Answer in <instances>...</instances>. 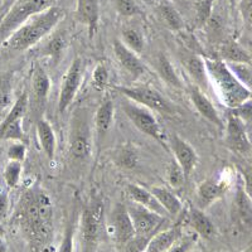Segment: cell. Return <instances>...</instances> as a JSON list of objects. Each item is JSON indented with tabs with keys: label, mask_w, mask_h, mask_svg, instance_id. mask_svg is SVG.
Returning <instances> with one entry per match:
<instances>
[{
	"label": "cell",
	"mask_w": 252,
	"mask_h": 252,
	"mask_svg": "<svg viewBox=\"0 0 252 252\" xmlns=\"http://www.w3.org/2000/svg\"><path fill=\"white\" fill-rule=\"evenodd\" d=\"M13 223L32 249L42 251L51 246L55 236L51 197L39 187L27 189L13 213Z\"/></svg>",
	"instance_id": "cell-1"
},
{
	"label": "cell",
	"mask_w": 252,
	"mask_h": 252,
	"mask_svg": "<svg viewBox=\"0 0 252 252\" xmlns=\"http://www.w3.org/2000/svg\"><path fill=\"white\" fill-rule=\"evenodd\" d=\"M207 75L220 102L227 109H235L251 100V90L235 76L226 62L218 58H204Z\"/></svg>",
	"instance_id": "cell-2"
},
{
	"label": "cell",
	"mask_w": 252,
	"mask_h": 252,
	"mask_svg": "<svg viewBox=\"0 0 252 252\" xmlns=\"http://www.w3.org/2000/svg\"><path fill=\"white\" fill-rule=\"evenodd\" d=\"M63 17L64 10L61 6H51L44 12L29 18L26 23L22 24L9 35L3 44L12 51H27L49 34Z\"/></svg>",
	"instance_id": "cell-3"
},
{
	"label": "cell",
	"mask_w": 252,
	"mask_h": 252,
	"mask_svg": "<svg viewBox=\"0 0 252 252\" xmlns=\"http://www.w3.org/2000/svg\"><path fill=\"white\" fill-rule=\"evenodd\" d=\"M56 0H15L8 12L0 19V44L17 31L31 17L55 5Z\"/></svg>",
	"instance_id": "cell-4"
},
{
	"label": "cell",
	"mask_w": 252,
	"mask_h": 252,
	"mask_svg": "<svg viewBox=\"0 0 252 252\" xmlns=\"http://www.w3.org/2000/svg\"><path fill=\"white\" fill-rule=\"evenodd\" d=\"M103 227V203L92 201L82 211L81 232H82V252L97 251Z\"/></svg>",
	"instance_id": "cell-5"
},
{
	"label": "cell",
	"mask_w": 252,
	"mask_h": 252,
	"mask_svg": "<svg viewBox=\"0 0 252 252\" xmlns=\"http://www.w3.org/2000/svg\"><path fill=\"white\" fill-rule=\"evenodd\" d=\"M121 105H123V110L126 116H127V119L134 124V126L139 131L154 139L165 150H169L168 144H166L165 135L161 131L160 125H159L158 120L153 115L152 110L140 106V105L132 102V101L127 100V98H125Z\"/></svg>",
	"instance_id": "cell-6"
},
{
	"label": "cell",
	"mask_w": 252,
	"mask_h": 252,
	"mask_svg": "<svg viewBox=\"0 0 252 252\" xmlns=\"http://www.w3.org/2000/svg\"><path fill=\"white\" fill-rule=\"evenodd\" d=\"M115 89L118 90L125 98L152 110V111H159L163 114H174L175 112V107L173 106V103L166 100L160 92L150 86H116Z\"/></svg>",
	"instance_id": "cell-7"
},
{
	"label": "cell",
	"mask_w": 252,
	"mask_h": 252,
	"mask_svg": "<svg viewBox=\"0 0 252 252\" xmlns=\"http://www.w3.org/2000/svg\"><path fill=\"white\" fill-rule=\"evenodd\" d=\"M127 212L131 218L132 227L136 236L152 238V236L161 229V226L165 223L164 216L134 202L127 207Z\"/></svg>",
	"instance_id": "cell-8"
},
{
	"label": "cell",
	"mask_w": 252,
	"mask_h": 252,
	"mask_svg": "<svg viewBox=\"0 0 252 252\" xmlns=\"http://www.w3.org/2000/svg\"><path fill=\"white\" fill-rule=\"evenodd\" d=\"M83 77V62L81 58H75L67 72L63 76L61 83L60 97H58V111L61 114L66 111L75 100L76 94L81 87Z\"/></svg>",
	"instance_id": "cell-9"
},
{
	"label": "cell",
	"mask_w": 252,
	"mask_h": 252,
	"mask_svg": "<svg viewBox=\"0 0 252 252\" xmlns=\"http://www.w3.org/2000/svg\"><path fill=\"white\" fill-rule=\"evenodd\" d=\"M226 136L224 141L229 150L242 157H250L251 154V141L247 134L246 123L229 111L226 121Z\"/></svg>",
	"instance_id": "cell-10"
},
{
	"label": "cell",
	"mask_w": 252,
	"mask_h": 252,
	"mask_svg": "<svg viewBox=\"0 0 252 252\" xmlns=\"http://www.w3.org/2000/svg\"><path fill=\"white\" fill-rule=\"evenodd\" d=\"M69 153L76 159H86L91 153V131L82 112L73 118L69 132Z\"/></svg>",
	"instance_id": "cell-11"
},
{
	"label": "cell",
	"mask_w": 252,
	"mask_h": 252,
	"mask_svg": "<svg viewBox=\"0 0 252 252\" xmlns=\"http://www.w3.org/2000/svg\"><path fill=\"white\" fill-rule=\"evenodd\" d=\"M111 226L112 231H114L115 244L121 251V249L135 236L131 218L127 212V207L124 203H118L112 209Z\"/></svg>",
	"instance_id": "cell-12"
},
{
	"label": "cell",
	"mask_w": 252,
	"mask_h": 252,
	"mask_svg": "<svg viewBox=\"0 0 252 252\" xmlns=\"http://www.w3.org/2000/svg\"><path fill=\"white\" fill-rule=\"evenodd\" d=\"M169 150L173 153L174 160L182 168L186 178H188L192 174L198 163V155L194 148L186 140H183L179 135L174 134L170 138Z\"/></svg>",
	"instance_id": "cell-13"
},
{
	"label": "cell",
	"mask_w": 252,
	"mask_h": 252,
	"mask_svg": "<svg viewBox=\"0 0 252 252\" xmlns=\"http://www.w3.org/2000/svg\"><path fill=\"white\" fill-rule=\"evenodd\" d=\"M228 189V184L222 179L217 178H208L202 182L197 188V207L199 209L208 208L211 204L217 202L220 198L224 195Z\"/></svg>",
	"instance_id": "cell-14"
},
{
	"label": "cell",
	"mask_w": 252,
	"mask_h": 252,
	"mask_svg": "<svg viewBox=\"0 0 252 252\" xmlns=\"http://www.w3.org/2000/svg\"><path fill=\"white\" fill-rule=\"evenodd\" d=\"M112 48H114V55L118 62L129 75H131L134 78H138L145 73L146 67L143 61L138 57L134 51L127 48L123 43V40L115 39L112 43Z\"/></svg>",
	"instance_id": "cell-15"
},
{
	"label": "cell",
	"mask_w": 252,
	"mask_h": 252,
	"mask_svg": "<svg viewBox=\"0 0 252 252\" xmlns=\"http://www.w3.org/2000/svg\"><path fill=\"white\" fill-rule=\"evenodd\" d=\"M77 19L85 24L89 31V37L94 38L97 33L100 22V3L98 0H77Z\"/></svg>",
	"instance_id": "cell-16"
},
{
	"label": "cell",
	"mask_w": 252,
	"mask_h": 252,
	"mask_svg": "<svg viewBox=\"0 0 252 252\" xmlns=\"http://www.w3.org/2000/svg\"><path fill=\"white\" fill-rule=\"evenodd\" d=\"M190 101L194 105L195 110H197L199 114L203 116L206 120H208L209 123H212L213 125H216L217 127L222 129L223 127V121H222V118L218 114L217 109L215 107V105L212 103V101L209 100L206 96L202 90L198 89L197 86L193 87L190 90Z\"/></svg>",
	"instance_id": "cell-17"
},
{
	"label": "cell",
	"mask_w": 252,
	"mask_h": 252,
	"mask_svg": "<svg viewBox=\"0 0 252 252\" xmlns=\"http://www.w3.org/2000/svg\"><path fill=\"white\" fill-rule=\"evenodd\" d=\"M182 236H183L182 224H175L166 229H159L149 240L146 252H165Z\"/></svg>",
	"instance_id": "cell-18"
},
{
	"label": "cell",
	"mask_w": 252,
	"mask_h": 252,
	"mask_svg": "<svg viewBox=\"0 0 252 252\" xmlns=\"http://www.w3.org/2000/svg\"><path fill=\"white\" fill-rule=\"evenodd\" d=\"M114 114V102H112L109 96H106L102 100V102L100 103V106L97 107L96 112H94V129H96L98 141H102L103 138L106 136V134L111 129Z\"/></svg>",
	"instance_id": "cell-19"
},
{
	"label": "cell",
	"mask_w": 252,
	"mask_h": 252,
	"mask_svg": "<svg viewBox=\"0 0 252 252\" xmlns=\"http://www.w3.org/2000/svg\"><path fill=\"white\" fill-rule=\"evenodd\" d=\"M188 222L195 231V235L201 236L204 240H212L216 236V227L213 222L204 213L203 209L192 206L188 211Z\"/></svg>",
	"instance_id": "cell-20"
},
{
	"label": "cell",
	"mask_w": 252,
	"mask_h": 252,
	"mask_svg": "<svg viewBox=\"0 0 252 252\" xmlns=\"http://www.w3.org/2000/svg\"><path fill=\"white\" fill-rule=\"evenodd\" d=\"M32 90L38 105L43 106L51 91V80L46 69L39 63H34L32 69Z\"/></svg>",
	"instance_id": "cell-21"
},
{
	"label": "cell",
	"mask_w": 252,
	"mask_h": 252,
	"mask_svg": "<svg viewBox=\"0 0 252 252\" xmlns=\"http://www.w3.org/2000/svg\"><path fill=\"white\" fill-rule=\"evenodd\" d=\"M183 64L186 67L187 72H188L190 77L195 82L198 89L206 92L208 90V87H211V83H209L203 58L194 55L188 56V57L183 60Z\"/></svg>",
	"instance_id": "cell-22"
},
{
	"label": "cell",
	"mask_w": 252,
	"mask_h": 252,
	"mask_svg": "<svg viewBox=\"0 0 252 252\" xmlns=\"http://www.w3.org/2000/svg\"><path fill=\"white\" fill-rule=\"evenodd\" d=\"M220 57L218 60L226 63H246L251 64V55L235 40H223L218 47Z\"/></svg>",
	"instance_id": "cell-23"
},
{
	"label": "cell",
	"mask_w": 252,
	"mask_h": 252,
	"mask_svg": "<svg viewBox=\"0 0 252 252\" xmlns=\"http://www.w3.org/2000/svg\"><path fill=\"white\" fill-rule=\"evenodd\" d=\"M35 127H37V136L40 146H42L47 158L49 160H52L55 158L56 149H57V139H56L55 130H53L51 124L44 119H39L37 121Z\"/></svg>",
	"instance_id": "cell-24"
},
{
	"label": "cell",
	"mask_w": 252,
	"mask_h": 252,
	"mask_svg": "<svg viewBox=\"0 0 252 252\" xmlns=\"http://www.w3.org/2000/svg\"><path fill=\"white\" fill-rule=\"evenodd\" d=\"M129 195L131 197L132 202L134 203H138L140 206L146 207L150 211H154V212L159 213V215L164 216L165 211L163 209V207L158 203L157 199L154 198V195L150 193V190L145 189L144 187L138 186V184H129L127 188H126Z\"/></svg>",
	"instance_id": "cell-25"
},
{
	"label": "cell",
	"mask_w": 252,
	"mask_h": 252,
	"mask_svg": "<svg viewBox=\"0 0 252 252\" xmlns=\"http://www.w3.org/2000/svg\"><path fill=\"white\" fill-rule=\"evenodd\" d=\"M149 190L154 195L158 203L163 207L165 213L170 216H177L182 211V202L172 190L163 187H153Z\"/></svg>",
	"instance_id": "cell-26"
},
{
	"label": "cell",
	"mask_w": 252,
	"mask_h": 252,
	"mask_svg": "<svg viewBox=\"0 0 252 252\" xmlns=\"http://www.w3.org/2000/svg\"><path fill=\"white\" fill-rule=\"evenodd\" d=\"M157 69L159 72V76L163 78L164 82L166 85H169L170 87L175 90H182L183 89V82L178 76L177 71H175L174 66L172 64L168 57L164 55H160L158 57L157 61Z\"/></svg>",
	"instance_id": "cell-27"
},
{
	"label": "cell",
	"mask_w": 252,
	"mask_h": 252,
	"mask_svg": "<svg viewBox=\"0 0 252 252\" xmlns=\"http://www.w3.org/2000/svg\"><path fill=\"white\" fill-rule=\"evenodd\" d=\"M13 75L10 72H0V118H3L12 105Z\"/></svg>",
	"instance_id": "cell-28"
},
{
	"label": "cell",
	"mask_w": 252,
	"mask_h": 252,
	"mask_svg": "<svg viewBox=\"0 0 252 252\" xmlns=\"http://www.w3.org/2000/svg\"><path fill=\"white\" fill-rule=\"evenodd\" d=\"M236 211L242 220V223L249 226L251 223V217H252V204H251V198H250L249 193L245 190L244 186L237 187V192H236Z\"/></svg>",
	"instance_id": "cell-29"
},
{
	"label": "cell",
	"mask_w": 252,
	"mask_h": 252,
	"mask_svg": "<svg viewBox=\"0 0 252 252\" xmlns=\"http://www.w3.org/2000/svg\"><path fill=\"white\" fill-rule=\"evenodd\" d=\"M159 12H160L161 18L164 19L165 24L169 27L172 31L179 32L184 28V22L182 19L181 14L178 13L177 9L172 5V4L163 1L159 5Z\"/></svg>",
	"instance_id": "cell-30"
},
{
	"label": "cell",
	"mask_w": 252,
	"mask_h": 252,
	"mask_svg": "<svg viewBox=\"0 0 252 252\" xmlns=\"http://www.w3.org/2000/svg\"><path fill=\"white\" fill-rule=\"evenodd\" d=\"M64 47H66V37L63 33H58V34L52 35L51 39L47 40V43L42 49V55L58 61L62 56Z\"/></svg>",
	"instance_id": "cell-31"
},
{
	"label": "cell",
	"mask_w": 252,
	"mask_h": 252,
	"mask_svg": "<svg viewBox=\"0 0 252 252\" xmlns=\"http://www.w3.org/2000/svg\"><path fill=\"white\" fill-rule=\"evenodd\" d=\"M123 43L127 48L134 51L135 53H140L144 51L145 42L140 32L134 28H125L123 31Z\"/></svg>",
	"instance_id": "cell-32"
},
{
	"label": "cell",
	"mask_w": 252,
	"mask_h": 252,
	"mask_svg": "<svg viewBox=\"0 0 252 252\" xmlns=\"http://www.w3.org/2000/svg\"><path fill=\"white\" fill-rule=\"evenodd\" d=\"M116 163L124 169H134L138 165V154L131 145L123 146L116 154Z\"/></svg>",
	"instance_id": "cell-33"
},
{
	"label": "cell",
	"mask_w": 252,
	"mask_h": 252,
	"mask_svg": "<svg viewBox=\"0 0 252 252\" xmlns=\"http://www.w3.org/2000/svg\"><path fill=\"white\" fill-rule=\"evenodd\" d=\"M22 172H23V165L20 161L9 160L4 168V181L9 188H15L19 184L20 178H22Z\"/></svg>",
	"instance_id": "cell-34"
},
{
	"label": "cell",
	"mask_w": 252,
	"mask_h": 252,
	"mask_svg": "<svg viewBox=\"0 0 252 252\" xmlns=\"http://www.w3.org/2000/svg\"><path fill=\"white\" fill-rule=\"evenodd\" d=\"M165 178H166V182H168V184H169V186L174 189L182 188L184 184V182H186V179H187L186 175H184V173H183V170H182V168L178 165V163L175 160H173L172 163L169 164V166H168Z\"/></svg>",
	"instance_id": "cell-35"
},
{
	"label": "cell",
	"mask_w": 252,
	"mask_h": 252,
	"mask_svg": "<svg viewBox=\"0 0 252 252\" xmlns=\"http://www.w3.org/2000/svg\"><path fill=\"white\" fill-rule=\"evenodd\" d=\"M75 233H76V220L72 216L71 220L67 222L64 235H63L62 244H61L58 252H73L75 249Z\"/></svg>",
	"instance_id": "cell-36"
},
{
	"label": "cell",
	"mask_w": 252,
	"mask_h": 252,
	"mask_svg": "<svg viewBox=\"0 0 252 252\" xmlns=\"http://www.w3.org/2000/svg\"><path fill=\"white\" fill-rule=\"evenodd\" d=\"M109 83V69L103 62L96 64L92 72V85L96 90L102 91Z\"/></svg>",
	"instance_id": "cell-37"
},
{
	"label": "cell",
	"mask_w": 252,
	"mask_h": 252,
	"mask_svg": "<svg viewBox=\"0 0 252 252\" xmlns=\"http://www.w3.org/2000/svg\"><path fill=\"white\" fill-rule=\"evenodd\" d=\"M115 6L119 14L126 18L140 15L143 13L135 0H115Z\"/></svg>",
	"instance_id": "cell-38"
},
{
	"label": "cell",
	"mask_w": 252,
	"mask_h": 252,
	"mask_svg": "<svg viewBox=\"0 0 252 252\" xmlns=\"http://www.w3.org/2000/svg\"><path fill=\"white\" fill-rule=\"evenodd\" d=\"M197 235L182 236L165 252H190L193 247L195 246V244H197Z\"/></svg>",
	"instance_id": "cell-39"
},
{
	"label": "cell",
	"mask_w": 252,
	"mask_h": 252,
	"mask_svg": "<svg viewBox=\"0 0 252 252\" xmlns=\"http://www.w3.org/2000/svg\"><path fill=\"white\" fill-rule=\"evenodd\" d=\"M216 0H203L197 8V18H195V23L198 27H204L207 20L212 15V6Z\"/></svg>",
	"instance_id": "cell-40"
},
{
	"label": "cell",
	"mask_w": 252,
	"mask_h": 252,
	"mask_svg": "<svg viewBox=\"0 0 252 252\" xmlns=\"http://www.w3.org/2000/svg\"><path fill=\"white\" fill-rule=\"evenodd\" d=\"M9 160H14V161H20V163H23L26 160L27 157V146L23 141H13L9 146L8 152Z\"/></svg>",
	"instance_id": "cell-41"
},
{
	"label": "cell",
	"mask_w": 252,
	"mask_h": 252,
	"mask_svg": "<svg viewBox=\"0 0 252 252\" xmlns=\"http://www.w3.org/2000/svg\"><path fill=\"white\" fill-rule=\"evenodd\" d=\"M149 237L135 235L131 240L121 249V252H146V247L149 244Z\"/></svg>",
	"instance_id": "cell-42"
},
{
	"label": "cell",
	"mask_w": 252,
	"mask_h": 252,
	"mask_svg": "<svg viewBox=\"0 0 252 252\" xmlns=\"http://www.w3.org/2000/svg\"><path fill=\"white\" fill-rule=\"evenodd\" d=\"M229 111L235 114L237 118H240L245 123H249L251 120V100L246 101V102L235 107V109H231Z\"/></svg>",
	"instance_id": "cell-43"
},
{
	"label": "cell",
	"mask_w": 252,
	"mask_h": 252,
	"mask_svg": "<svg viewBox=\"0 0 252 252\" xmlns=\"http://www.w3.org/2000/svg\"><path fill=\"white\" fill-rule=\"evenodd\" d=\"M9 197L8 193L0 192V222H3L8 218L9 215Z\"/></svg>",
	"instance_id": "cell-44"
},
{
	"label": "cell",
	"mask_w": 252,
	"mask_h": 252,
	"mask_svg": "<svg viewBox=\"0 0 252 252\" xmlns=\"http://www.w3.org/2000/svg\"><path fill=\"white\" fill-rule=\"evenodd\" d=\"M242 13L246 18L247 24H250V19H251V0H242Z\"/></svg>",
	"instance_id": "cell-45"
},
{
	"label": "cell",
	"mask_w": 252,
	"mask_h": 252,
	"mask_svg": "<svg viewBox=\"0 0 252 252\" xmlns=\"http://www.w3.org/2000/svg\"><path fill=\"white\" fill-rule=\"evenodd\" d=\"M15 0H1V6H0V19L3 18V15L5 14L9 10V8L13 5Z\"/></svg>",
	"instance_id": "cell-46"
},
{
	"label": "cell",
	"mask_w": 252,
	"mask_h": 252,
	"mask_svg": "<svg viewBox=\"0 0 252 252\" xmlns=\"http://www.w3.org/2000/svg\"><path fill=\"white\" fill-rule=\"evenodd\" d=\"M0 252H9L8 246H6V244L3 240V236H0Z\"/></svg>",
	"instance_id": "cell-47"
},
{
	"label": "cell",
	"mask_w": 252,
	"mask_h": 252,
	"mask_svg": "<svg viewBox=\"0 0 252 252\" xmlns=\"http://www.w3.org/2000/svg\"><path fill=\"white\" fill-rule=\"evenodd\" d=\"M4 235H5V229H4L3 223L0 222V236H4Z\"/></svg>",
	"instance_id": "cell-48"
},
{
	"label": "cell",
	"mask_w": 252,
	"mask_h": 252,
	"mask_svg": "<svg viewBox=\"0 0 252 252\" xmlns=\"http://www.w3.org/2000/svg\"><path fill=\"white\" fill-rule=\"evenodd\" d=\"M242 252H252V247H251V245H250V246H247L246 249L244 250V251Z\"/></svg>",
	"instance_id": "cell-49"
}]
</instances>
